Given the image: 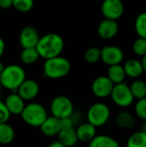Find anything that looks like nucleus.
Returning <instances> with one entry per match:
<instances>
[{
  "label": "nucleus",
  "instance_id": "1a4fd4ad",
  "mask_svg": "<svg viewBox=\"0 0 146 147\" xmlns=\"http://www.w3.org/2000/svg\"><path fill=\"white\" fill-rule=\"evenodd\" d=\"M101 59L108 66L120 65L124 59V53L117 46H106L101 49Z\"/></svg>",
  "mask_w": 146,
  "mask_h": 147
},
{
  "label": "nucleus",
  "instance_id": "ea45409f",
  "mask_svg": "<svg viewBox=\"0 0 146 147\" xmlns=\"http://www.w3.org/2000/svg\"><path fill=\"white\" fill-rule=\"evenodd\" d=\"M121 1H123V0H121Z\"/></svg>",
  "mask_w": 146,
  "mask_h": 147
},
{
  "label": "nucleus",
  "instance_id": "cd10ccee",
  "mask_svg": "<svg viewBox=\"0 0 146 147\" xmlns=\"http://www.w3.org/2000/svg\"><path fill=\"white\" fill-rule=\"evenodd\" d=\"M34 4V0H13L12 7L21 13H26L32 9Z\"/></svg>",
  "mask_w": 146,
  "mask_h": 147
},
{
  "label": "nucleus",
  "instance_id": "393cba45",
  "mask_svg": "<svg viewBox=\"0 0 146 147\" xmlns=\"http://www.w3.org/2000/svg\"><path fill=\"white\" fill-rule=\"evenodd\" d=\"M126 147H146V134L141 130L133 134L126 142Z\"/></svg>",
  "mask_w": 146,
  "mask_h": 147
},
{
  "label": "nucleus",
  "instance_id": "0eeeda50",
  "mask_svg": "<svg viewBox=\"0 0 146 147\" xmlns=\"http://www.w3.org/2000/svg\"><path fill=\"white\" fill-rule=\"evenodd\" d=\"M50 111L52 116L60 120L71 116L74 111V106L69 97L65 96H58L51 102Z\"/></svg>",
  "mask_w": 146,
  "mask_h": 147
},
{
  "label": "nucleus",
  "instance_id": "4468645a",
  "mask_svg": "<svg viewBox=\"0 0 146 147\" xmlns=\"http://www.w3.org/2000/svg\"><path fill=\"white\" fill-rule=\"evenodd\" d=\"M24 102L17 93H11L5 98L3 102L10 115H20L25 107Z\"/></svg>",
  "mask_w": 146,
  "mask_h": 147
},
{
  "label": "nucleus",
  "instance_id": "6ab92c4d",
  "mask_svg": "<svg viewBox=\"0 0 146 147\" xmlns=\"http://www.w3.org/2000/svg\"><path fill=\"white\" fill-rule=\"evenodd\" d=\"M59 141L65 147H73L78 142L76 130L74 128L61 129L58 134Z\"/></svg>",
  "mask_w": 146,
  "mask_h": 147
},
{
  "label": "nucleus",
  "instance_id": "aec40b11",
  "mask_svg": "<svg viewBox=\"0 0 146 147\" xmlns=\"http://www.w3.org/2000/svg\"><path fill=\"white\" fill-rule=\"evenodd\" d=\"M88 147H120L119 142L108 135H96V137L89 142Z\"/></svg>",
  "mask_w": 146,
  "mask_h": 147
},
{
  "label": "nucleus",
  "instance_id": "c9c22d12",
  "mask_svg": "<svg viewBox=\"0 0 146 147\" xmlns=\"http://www.w3.org/2000/svg\"><path fill=\"white\" fill-rule=\"evenodd\" d=\"M141 63H142V66H143V69H144V71L146 72V54L142 57V60H141Z\"/></svg>",
  "mask_w": 146,
  "mask_h": 147
},
{
  "label": "nucleus",
  "instance_id": "9b49d317",
  "mask_svg": "<svg viewBox=\"0 0 146 147\" xmlns=\"http://www.w3.org/2000/svg\"><path fill=\"white\" fill-rule=\"evenodd\" d=\"M39 40V33L32 26H27L23 28L19 35V42L22 48L36 47Z\"/></svg>",
  "mask_w": 146,
  "mask_h": 147
},
{
  "label": "nucleus",
  "instance_id": "f8f14e48",
  "mask_svg": "<svg viewBox=\"0 0 146 147\" xmlns=\"http://www.w3.org/2000/svg\"><path fill=\"white\" fill-rule=\"evenodd\" d=\"M40 92V86L35 80L25 79L24 82L17 89V94L24 101L34 100Z\"/></svg>",
  "mask_w": 146,
  "mask_h": 147
},
{
  "label": "nucleus",
  "instance_id": "4be33fe9",
  "mask_svg": "<svg viewBox=\"0 0 146 147\" xmlns=\"http://www.w3.org/2000/svg\"><path fill=\"white\" fill-rule=\"evenodd\" d=\"M15 139V130L8 122L0 123V144L8 145Z\"/></svg>",
  "mask_w": 146,
  "mask_h": 147
},
{
  "label": "nucleus",
  "instance_id": "412c9836",
  "mask_svg": "<svg viewBox=\"0 0 146 147\" xmlns=\"http://www.w3.org/2000/svg\"><path fill=\"white\" fill-rule=\"evenodd\" d=\"M107 77L110 79V81L114 84H118L125 82L126 73L121 65H114L108 67Z\"/></svg>",
  "mask_w": 146,
  "mask_h": 147
},
{
  "label": "nucleus",
  "instance_id": "ddd939ff",
  "mask_svg": "<svg viewBox=\"0 0 146 147\" xmlns=\"http://www.w3.org/2000/svg\"><path fill=\"white\" fill-rule=\"evenodd\" d=\"M119 32V24L117 21L104 19L97 27L98 35L105 40H109L117 35Z\"/></svg>",
  "mask_w": 146,
  "mask_h": 147
},
{
  "label": "nucleus",
  "instance_id": "a878e982",
  "mask_svg": "<svg viewBox=\"0 0 146 147\" xmlns=\"http://www.w3.org/2000/svg\"><path fill=\"white\" fill-rule=\"evenodd\" d=\"M135 31L139 37L146 39V11L140 13L134 22Z\"/></svg>",
  "mask_w": 146,
  "mask_h": 147
},
{
  "label": "nucleus",
  "instance_id": "b1692460",
  "mask_svg": "<svg viewBox=\"0 0 146 147\" xmlns=\"http://www.w3.org/2000/svg\"><path fill=\"white\" fill-rule=\"evenodd\" d=\"M130 87V90L134 97V99L137 100H140L146 97V83L137 79L135 81H133L131 85H129Z\"/></svg>",
  "mask_w": 146,
  "mask_h": 147
},
{
  "label": "nucleus",
  "instance_id": "c756f323",
  "mask_svg": "<svg viewBox=\"0 0 146 147\" xmlns=\"http://www.w3.org/2000/svg\"><path fill=\"white\" fill-rule=\"evenodd\" d=\"M135 114L140 120L146 121V97L138 100L135 104Z\"/></svg>",
  "mask_w": 146,
  "mask_h": 147
},
{
  "label": "nucleus",
  "instance_id": "58836bf2",
  "mask_svg": "<svg viewBox=\"0 0 146 147\" xmlns=\"http://www.w3.org/2000/svg\"><path fill=\"white\" fill-rule=\"evenodd\" d=\"M2 88H3V87H2V85H1V83H0V92H1V90H2Z\"/></svg>",
  "mask_w": 146,
  "mask_h": 147
},
{
  "label": "nucleus",
  "instance_id": "39448f33",
  "mask_svg": "<svg viewBox=\"0 0 146 147\" xmlns=\"http://www.w3.org/2000/svg\"><path fill=\"white\" fill-rule=\"evenodd\" d=\"M110 109L103 102H96L91 105L87 112V121L96 127L104 126L110 118Z\"/></svg>",
  "mask_w": 146,
  "mask_h": 147
},
{
  "label": "nucleus",
  "instance_id": "423d86ee",
  "mask_svg": "<svg viewBox=\"0 0 146 147\" xmlns=\"http://www.w3.org/2000/svg\"><path fill=\"white\" fill-rule=\"evenodd\" d=\"M110 96L115 105L123 109L130 107L134 101V97L130 90V87L125 82L114 84Z\"/></svg>",
  "mask_w": 146,
  "mask_h": 147
},
{
  "label": "nucleus",
  "instance_id": "9d476101",
  "mask_svg": "<svg viewBox=\"0 0 146 147\" xmlns=\"http://www.w3.org/2000/svg\"><path fill=\"white\" fill-rule=\"evenodd\" d=\"M114 84L107 76H101L96 78L91 85L93 94L99 98H106L110 96L114 88Z\"/></svg>",
  "mask_w": 146,
  "mask_h": 147
},
{
  "label": "nucleus",
  "instance_id": "e433bc0d",
  "mask_svg": "<svg viewBox=\"0 0 146 147\" xmlns=\"http://www.w3.org/2000/svg\"><path fill=\"white\" fill-rule=\"evenodd\" d=\"M141 131L146 134V121H144V124H143V126L141 127Z\"/></svg>",
  "mask_w": 146,
  "mask_h": 147
},
{
  "label": "nucleus",
  "instance_id": "bb28decb",
  "mask_svg": "<svg viewBox=\"0 0 146 147\" xmlns=\"http://www.w3.org/2000/svg\"><path fill=\"white\" fill-rule=\"evenodd\" d=\"M84 59L89 64H96L101 59V49L96 47H89L84 53Z\"/></svg>",
  "mask_w": 146,
  "mask_h": 147
},
{
  "label": "nucleus",
  "instance_id": "f3484780",
  "mask_svg": "<svg viewBox=\"0 0 146 147\" xmlns=\"http://www.w3.org/2000/svg\"><path fill=\"white\" fill-rule=\"evenodd\" d=\"M76 134L78 141L90 142L96 135V127L87 121L77 127L76 129Z\"/></svg>",
  "mask_w": 146,
  "mask_h": 147
},
{
  "label": "nucleus",
  "instance_id": "7c9ffc66",
  "mask_svg": "<svg viewBox=\"0 0 146 147\" xmlns=\"http://www.w3.org/2000/svg\"><path fill=\"white\" fill-rule=\"evenodd\" d=\"M9 117H10L9 112L8 111L4 102L3 101H1V99H0V123L8 122Z\"/></svg>",
  "mask_w": 146,
  "mask_h": 147
},
{
  "label": "nucleus",
  "instance_id": "f03ea898",
  "mask_svg": "<svg viewBox=\"0 0 146 147\" xmlns=\"http://www.w3.org/2000/svg\"><path fill=\"white\" fill-rule=\"evenodd\" d=\"M26 79V72L19 65H9L4 66L3 71L0 74V83L3 88L15 91Z\"/></svg>",
  "mask_w": 146,
  "mask_h": 147
},
{
  "label": "nucleus",
  "instance_id": "dca6fc26",
  "mask_svg": "<svg viewBox=\"0 0 146 147\" xmlns=\"http://www.w3.org/2000/svg\"><path fill=\"white\" fill-rule=\"evenodd\" d=\"M115 124L121 129L132 130L136 127L137 121L135 116L127 110H123L118 114L115 118Z\"/></svg>",
  "mask_w": 146,
  "mask_h": 147
},
{
  "label": "nucleus",
  "instance_id": "2eb2a0df",
  "mask_svg": "<svg viewBox=\"0 0 146 147\" xmlns=\"http://www.w3.org/2000/svg\"><path fill=\"white\" fill-rule=\"evenodd\" d=\"M41 133L47 137H53L59 134L61 130L59 119L51 115L44 121V122L40 127Z\"/></svg>",
  "mask_w": 146,
  "mask_h": 147
},
{
  "label": "nucleus",
  "instance_id": "7ed1b4c3",
  "mask_svg": "<svg viewBox=\"0 0 146 147\" xmlns=\"http://www.w3.org/2000/svg\"><path fill=\"white\" fill-rule=\"evenodd\" d=\"M71 67V63L66 58L57 56L45 60L43 72L48 78L59 79L69 74Z\"/></svg>",
  "mask_w": 146,
  "mask_h": 147
},
{
  "label": "nucleus",
  "instance_id": "2f4dec72",
  "mask_svg": "<svg viewBox=\"0 0 146 147\" xmlns=\"http://www.w3.org/2000/svg\"><path fill=\"white\" fill-rule=\"evenodd\" d=\"M60 126L61 129H70V128H74L75 122L72 119V115L70 117H65L63 119H60Z\"/></svg>",
  "mask_w": 146,
  "mask_h": 147
},
{
  "label": "nucleus",
  "instance_id": "a211bd4d",
  "mask_svg": "<svg viewBox=\"0 0 146 147\" xmlns=\"http://www.w3.org/2000/svg\"><path fill=\"white\" fill-rule=\"evenodd\" d=\"M123 68L126 76L131 78H138L145 72L141 61L135 59H131L127 60L123 65Z\"/></svg>",
  "mask_w": 146,
  "mask_h": 147
},
{
  "label": "nucleus",
  "instance_id": "20e7f679",
  "mask_svg": "<svg viewBox=\"0 0 146 147\" xmlns=\"http://www.w3.org/2000/svg\"><path fill=\"white\" fill-rule=\"evenodd\" d=\"M20 115L27 125L34 127H40L48 116L45 107L38 102L26 104Z\"/></svg>",
  "mask_w": 146,
  "mask_h": 147
},
{
  "label": "nucleus",
  "instance_id": "72a5a7b5",
  "mask_svg": "<svg viewBox=\"0 0 146 147\" xmlns=\"http://www.w3.org/2000/svg\"><path fill=\"white\" fill-rule=\"evenodd\" d=\"M4 50H5V43H4V40H3V38L0 37V58L3 56Z\"/></svg>",
  "mask_w": 146,
  "mask_h": 147
},
{
  "label": "nucleus",
  "instance_id": "4c0bfd02",
  "mask_svg": "<svg viewBox=\"0 0 146 147\" xmlns=\"http://www.w3.org/2000/svg\"><path fill=\"white\" fill-rule=\"evenodd\" d=\"M3 69H4V65H3V62L0 60V74L2 73V71H3Z\"/></svg>",
  "mask_w": 146,
  "mask_h": 147
},
{
  "label": "nucleus",
  "instance_id": "473e14b6",
  "mask_svg": "<svg viewBox=\"0 0 146 147\" xmlns=\"http://www.w3.org/2000/svg\"><path fill=\"white\" fill-rule=\"evenodd\" d=\"M13 6V0H0V8L6 9Z\"/></svg>",
  "mask_w": 146,
  "mask_h": 147
},
{
  "label": "nucleus",
  "instance_id": "6e6552de",
  "mask_svg": "<svg viewBox=\"0 0 146 147\" xmlns=\"http://www.w3.org/2000/svg\"><path fill=\"white\" fill-rule=\"evenodd\" d=\"M101 9L105 19L117 21L123 16L125 7L121 0H104Z\"/></svg>",
  "mask_w": 146,
  "mask_h": 147
},
{
  "label": "nucleus",
  "instance_id": "5701e85b",
  "mask_svg": "<svg viewBox=\"0 0 146 147\" xmlns=\"http://www.w3.org/2000/svg\"><path fill=\"white\" fill-rule=\"evenodd\" d=\"M40 58V57L39 55V53L35 47L23 48L20 55L22 62L25 65H33L37 62Z\"/></svg>",
  "mask_w": 146,
  "mask_h": 147
},
{
  "label": "nucleus",
  "instance_id": "c85d7f7f",
  "mask_svg": "<svg viewBox=\"0 0 146 147\" xmlns=\"http://www.w3.org/2000/svg\"><path fill=\"white\" fill-rule=\"evenodd\" d=\"M133 53L139 57H144L146 54V39L139 37L133 45Z\"/></svg>",
  "mask_w": 146,
  "mask_h": 147
},
{
  "label": "nucleus",
  "instance_id": "f257e3e1",
  "mask_svg": "<svg viewBox=\"0 0 146 147\" xmlns=\"http://www.w3.org/2000/svg\"><path fill=\"white\" fill-rule=\"evenodd\" d=\"M65 47V41L61 35L56 33H49L40 37L36 50L40 58L45 60L60 56Z\"/></svg>",
  "mask_w": 146,
  "mask_h": 147
},
{
  "label": "nucleus",
  "instance_id": "f704fd0d",
  "mask_svg": "<svg viewBox=\"0 0 146 147\" xmlns=\"http://www.w3.org/2000/svg\"><path fill=\"white\" fill-rule=\"evenodd\" d=\"M47 147H65L63 144H61L59 141H55V142H52Z\"/></svg>",
  "mask_w": 146,
  "mask_h": 147
}]
</instances>
